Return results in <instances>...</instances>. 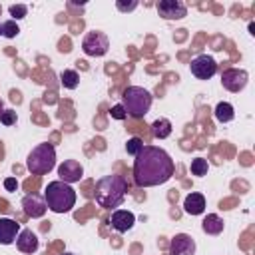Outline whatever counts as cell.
Here are the masks:
<instances>
[{
	"label": "cell",
	"mask_w": 255,
	"mask_h": 255,
	"mask_svg": "<svg viewBox=\"0 0 255 255\" xmlns=\"http://www.w3.org/2000/svg\"><path fill=\"white\" fill-rule=\"evenodd\" d=\"M8 12H10L12 20L16 22V20H22V18L28 14V6H26V4H12V6L8 8Z\"/></svg>",
	"instance_id": "cb8c5ba5"
},
{
	"label": "cell",
	"mask_w": 255,
	"mask_h": 255,
	"mask_svg": "<svg viewBox=\"0 0 255 255\" xmlns=\"http://www.w3.org/2000/svg\"><path fill=\"white\" fill-rule=\"evenodd\" d=\"M44 201L48 209L54 213H68L76 205V191L70 183H64L60 179L50 181L44 189Z\"/></svg>",
	"instance_id": "3957f363"
},
{
	"label": "cell",
	"mask_w": 255,
	"mask_h": 255,
	"mask_svg": "<svg viewBox=\"0 0 255 255\" xmlns=\"http://www.w3.org/2000/svg\"><path fill=\"white\" fill-rule=\"evenodd\" d=\"M189 169H191L193 175L203 177V175H207V171H209V163H207V159H203V157H195V159H191Z\"/></svg>",
	"instance_id": "44dd1931"
},
{
	"label": "cell",
	"mask_w": 255,
	"mask_h": 255,
	"mask_svg": "<svg viewBox=\"0 0 255 255\" xmlns=\"http://www.w3.org/2000/svg\"><path fill=\"white\" fill-rule=\"evenodd\" d=\"M16 247L22 253H34L38 249V237H36V233H32V229H20V233L16 237Z\"/></svg>",
	"instance_id": "9a60e30c"
},
{
	"label": "cell",
	"mask_w": 255,
	"mask_h": 255,
	"mask_svg": "<svg viewBox=\"0 0 255 255\" xmlns=\"http://www.w3.org/2000/svg\"><path fill=\"white\" fill-rule=\"evenodd\" d=\"M0 122H2L6 128L14 126V124H16V112H14V110H4V112L0 114Z\"/></svg>",
	"instance_id": "d4e9b609"
},
{
	"label": "cell",
	"mask_w": 255,
	"mask_h": 255,
	"mask_svg": "<svg viewBox=\"0 0 255 255\" xmlns=\"http://www.w3.org/2000/svg\"><path fill=\"white\" fill-rule=\"evenodd\" d=\"M247 82H249V74L245 70H239V68H229V70H225L221 74L223 88L229 90V92H233V94L241 92L247 86Z\"/></svg>",
	"instance_id": "ba28073f"
},
{
	"label": "cell",
	"mask_w": 255,
	"mask_h": 255,
	"mask_svg": "<svg viewBox=\"0 0 255 255\" xmlns=\"http://www.w3.org/2000/svg\"><path fill=\"white\" fill-rule=\"evenodd\" d=\"M116 6H118V10H122V12H129V10H133V8L137 6V2H135V0H131V2H122V0H118Z\"/></svg>",
	"instance_id": "4316f807"
},
{
	"label": "cell",
	"mask_w": 255,
	"mask_h": 255,
	"mask_svg": "<svg viewBox=\"0 0 255 255\" xmlns=\"http://www.w3.org/2000/svg\"><path fill=\"white\" fill-rule=\"evenodd\" d=\"M183 211L189 213V215H201L205 211V197L197 191H191L183 199Z\"/></svg>",
	"instance_id": "2e32d148"
},
{
	"label": "cell",
	"mask_w": 255,
	"mask_h": 255,
	"mask_svg": "<svg viewBox=\"0 0 255 255\" xmlns=\"http://www.w3.org/2000/svg\"><path fill=\"white\" fill-rule=\"evenodd\" d=\"M4 187H6V191H16V189H18L16 177H6V179H4Z\"/></svg>",
	"instance_id": "83f0119b"
},
{
	"label": "cell",
	"mask_w": 255,
	"mask_h": 255,
	"mask_svg": "<svg viewBox=\"0 0 255 255\" xmlns=\"http://www.w3.org/2000/svg\"><path fill=\"white\" fill-rule=\"evenodd\" d=\"M60 84L66 88V90H76L78 84H80V76L76 70H64L60 74Z\"/></svg>",
	"instance_id": "ffe728a7"
},
{
	"label": "cell",
	"mask_w": 255,
	"mask_h": 255,
	"mask_svg": "<svg viewBox=\"0 0 255 255\" xmlns=\"http://www.w3.org/2000/svg\"><path fill=\"white\" fill-rule=\"evenodd\" d=\"M4 112V104H2V100H0V114Z\"/></svg>",
	"instance_id": "f1b7e54d"
},
{
	"label": "cell",
	"mask_w": 255,
	"mask_h": 255,
	"mask_svg": "<svg viewBox=\"0 0 255 255\" xmlns=\"http://www.w3.org/2000/svg\"><path fill=\"white\" fill-rule=\"evenodd\" d=\"M141 149H143V139H141V137L133 135V137H129V139H128V143H126V151H128L129 155H133V157H135Z\"/></svg>",
	"instance_id": "7402d4cb"
},
{
	"label": "cell",
	"mask_w": 255,
	"mask_h": 255,
	"mask_svg": "<svg viewBox=\"0 0 255 255\" xmlns=\"http://www.w3.org/2000/svg\"><path fill=\"white\" fill-rule=\"evenodd\" d=\"M20 233V223L10 217H0V245H10Z\"/></svg>",
	"instance_id": "5bb4252c"
},
{
	"label": "cell",
	"mask_w": 255,
	"mask_h": 255,
	"mask_svg": "<svg viewBox=\"0 0 255 255\" xmlns=\"http://www.w3.org/2000/svg\"><path fill=\"white\" fill-rule=\"evenodd\" d=\"M22 207H24V213H26L28 217H32V219L42 217V215L46 213V209H48L44 197H40V195H36V193L24 195V199H22Z\"/></svg>",
	"instance_id": "7c38bea8"
},
{
	"label": "cell",
	"mask_w": 255,
	"mask_h": 255,
	"mask_svg": "<svg viewBox=\"0 0 255 255\" xmlns=\"http://www.w3.org/2000/svg\"><path fill=\"white\" fill-rule=\"evenodd\" d=\"M110 114H112V118H114V120H126V118H128V114H126V110H124V106H122V104H116V106L112 108V112H110Z\"/></svg>",
	"instance_id": "484cf974"
},
{
	"label": "cell",
	"mask_w": 255,
	"mask_h": 255,
	"mask_svg": "<svg viewBox=\"0 0 255 255\" xmlns=\"http://www.w3.org/2000/svg\"><path fill=\"white\" fill-rule=\"evenodd\" d=\"M223 219L219 217V215H215V213H209V215H205V219H203V223H201V229L207 233V235H219L221 231H223Z\"/></svg>",
	"instance_id": "e0dca14e"
},
{
	"label": "cell",
	"mask_w": 255,
	"mask_h": 255,
	"mask_svg": "<svg viewBox=\"0 0 255 255\" xmlns=\"http://www.w3.org/2000/svg\"><path fill=\"white\" fill-rule=\"evenodd\" d=\"M0 26H2V36H6V38H16V36H18V32H20L18 24H16L12 18H10V20H6V22H2Z\"/></svg>",
	"instance_id": "603a6c76"
},
{
	"label": "cell",
	"mask_w": 255,
	"mask_h": 255,
	"mask_svg": "<svg viewBox=\"0 0 255 255\" xmlns=\"http://www.w3.org/2000/svg\"><path fill=\"white\" fill-rule=\"evenodd\" d=\"M169 255H195V241L187 233H177L169 241Z\"/></svg>",
	"instance_id": "8fae6325"
},
{
	"label": "cell",
	"mask_w": 255,
	"mask_h": 255,
	"mask_svg": "<svg viewBox=\"0 0 255 255\" xmlns=\"http://www.w3.org/2000/svg\"><path fill=\"white\" fill-rule=\"evenodd\" d=\"M133 223H135V215L128 209H114V213L110 217V225L120 233L129 231L133 227Z\"/></svg>",
	"instance_id": "4fadbf2b"
},
{
	"label": "cell",
	"mask_w": 255,
	"mask_h": 255,
	"mask_svg": "<svg viewBox=\"0 0 255 255\" xmlns=\"http://www.w3.org/2000/svg\"><path fill=\"white\" fill-rule=\"evenodd\" d=\"M173 175V159L155 145H143L133 161V181L139 187H153L169 181Z\"/></svg>",
	"instance_id": "6da1fadb"
},
{
	"label": "cell",
	"mask_w": 255,
	"mask_h": 255,
	"mask_svg": "<svg viewBox=\"0 0 255 255\" xmlns=\"http://www.w3.org/2000/svg\"><path fill=\"white\" fill-rule=\"evenodd\" d=\"M213 114H215V120L221 122V124H227V122H231L235 118V110H233V106L229 102H219L215 106V112Z\"/></svg>",
	"instance_id": "d6986e66"
},
{
	"label": "cell",
	"mask_w": 255,
	"mask_h": 255,
	"mask_svg": "<svg viewBox=\"0 0 255 255\" xmlns=\"http://www.w3.org/2000/svg\"><path fill=\"white\" fill-rule=\"evenodd\" d=\"M189 70H191V74H193L197 80H209V78L215 76V72H217V62H215L211 56L201 54V56H197V58L191 60Z\"/></svg>",
	"instance_id": "52a82bcc"
},
{
	"label": "cell",
	"mask_w": 255,
	"mask_h": 255,
	"mask_svg": "<svg viewBox=\"0 0 255 255\" xmlns=\"http://www.w3.org/2000/svg\"><path fill=\"white\" fill-rule=\"evenodd\" d=\"M108 48H110V40H108V36H106L104 32H100V30L88 32V34L84 36V40H82V50H84L86 56H94V58L104 56V54L108 52Z\"/></svg>",
	"instance_id": "8992f818"
},
{
	"label": "cell",
	"mask_w": 255,
	"mask_h": 255,
	"mask_svg": "<svg viewBox=\"0 0 255 255\" xmlns=\"http://www.w3.org/2000/svg\"><path fill=\"white\" fill-rule=\"evenodd\" d=\"M58 175H60V181L64 183H78L84 177V167L76 159H64L58 165Z\"/></svg>",
	"instance_id": "30bf717a"
},
{
	"label": "cell",
	"mask_w": 255,
	"mask_h": 255,
	"mask_svg": "<svg viewBox=\"0 0 255 255\" xmlns=\"http://www.w3.org/2000/svg\"><path fill=\"white\" fill-rule=\"evenodd\" d=\"M0 36H2V26H0Z\"/></svg>",
	"instance_id": "4dcf8cb0"
},
{
	"label": "cell",
	"mask_w": 255,
	"mask_h": 255,
	"mask_svg": "<svg viewBox=\"0 0 255 255\" xmlns=\"http://www.w3.org/2000/svg\"><path fill=\"white\" fill-rule=\"evenodd\" d=\"M151 100H153V96L141 86H128L122 94V106H124L126 114L135 120L143 118L149 112Z\"/></svg>",
	"instance_id": "277c9868"
},
{
	"label": "cell",
	"mask_w": 255,
	"mask_h": 255,
	"mask_svg": "<svg viewBox=\"0 0 255 255\" xmlns=\"http://www.w3.org/2000/svg\"><path fill=\"white\" fill-rule=\"evenodd\" d=\"M128 193V181L124 175H104L102 179H98L96 183V203L104 209H116L124 203Z\"/></svg>",
	"instance_id": "7a4b0ae2"
},
{
	"label": "cell",
	"mask_w": 255,
	"mask_h": 255,
	"mask_svg": "<svg viewBox=\"0 0 255 255\" xmlns=\"http://www.w3.org/2000/svg\"><path fill=\"white\" fill-rule=\"evenodd\" d=\"M151 133L153 137L157 139H165L171 135V122L167 118H157L153 124H151Z\"/></svg>",
	"instance_id": "ac0fdd59"
},
{
	"label": "cell",
	"mask_w": 255,
	"mask_h": 255,
	"mask_svg": "<svg viewBox=\"0 0 255 255\" xmlns=\"http://www.w3.org/2000/svg\"><path fill=\"white\" fill-rule=\"evenodd\" d=\"M56 165V149L52 143H38L26 159V167L34 173V175H44L48 171H52Z\"/></svg>",
	"instance_id": "5b68a950"
},
{
	"label": "cell",
	"mask_w": 255,
	"mask_h": 255,
	"mask_svg": "<svg viewBox=\"0 0 255 255\" xmlns=\"http://www.w3.org/2000/svg\"><path fill=\"white\" fill-rule=\"evenodd\" d=\"M62 255H74V253H62Z\"/></svg>",
	"instance_id": "f546056e"
},
{
	"label": "cell",
	"mask_w": 255,
	"mask_h": 255,
	"mask_svg": "<svg viewBox=\"0 0 255 255\" xmlns=\"http://www.w3.org/2000/svg\"><path fill=\"white\" fill-rule=\"evenodd\" d=\"M155 8L159 16L165 20H181L187 16V6L181 0H159Z\"/></svg>",
	"instance_id": "9c48e42d"
},
{
	"label": "cell",
	"mask_w": 255,
	"mask_h": 255,
	"mask_svg": "<svg viewBox=\"0 0 255 255\" xmlns=\"http://www.w3.org/2000/svg\"><path fill=\"white\" fill-rule=\"evenodd\" d=\"M0 12H2V6H0Z\"/></svg>",
	"instance_id": "1f68e13d"
}]
</instances>
